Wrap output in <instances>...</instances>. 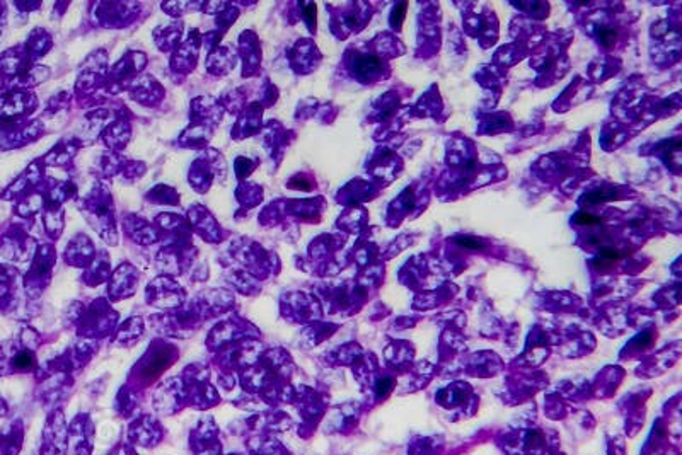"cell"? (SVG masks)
<instances>
[{
	"instance_id": "6da1fadb",
	"label": "cell",
	"mask_w": 682,
	"mask_h": 455,
	"mask_svg": "<svg viewBox=\"0 0 682 455\" xmlns=\"http://www.w3.org/2000/svg\"><path fill=\"white\" fill-rule=\"evenodd\" d=\"M178 353L169 344H163L148 349V353L142 358V362L135 367V379L142 384H151L168 369L170 363L176 362Z\"/></svg>"
},
{
	"instance_id": "7a4b0ae2",
	"label": "cell",
	"mask_w": 682,
	"mask_h": 455,
	"mask_svg": "<svg viewBox=\"0 0 682 455\" xmlns=\"http://www.w3.org/2000/svg\"><path fill=\"white\" fill-rule=\"evenodd\" d=\"M186 406V391L185 384L179 382L178 379L169 380L163 387L157 389L154 396V408L157 413L173 414L178 413Z\"/></svg>"
},
{
	"instance_id": "3957f363",
	"label": "cell",
	"mask_w": 682,
	"mask_h": 455,
	"mask_svg": "<svg viewBox=\"0 0 682 455\" xmlns=\"http://www.w3.org/2000/svg\"><path fill=\"white\" fill-rule=\"evenodd\" d=\"M185 299L183 288L176 282H170L168 278L156 280L147 290V300L157 307H176Z\"/></svg>"
},
{
	"instance_id": "277c9868",
	"label": "cell",
	"mask_w": 682,
	"mask_h": 455,
	"mask_svg": "<svg viewBox=\"0 0 682 455\" xmlns=\"http://www.w3.org/2000/svg\"><path fill=\"white\" fill-rule=\"evenodd\" d=\"M68 447L76 455H91L93 452V423L86 414L73 419L67 431Z\"/></svg>"
},
{
	"instance_id": "5b68a950",
	"label": "cell",
	"mask_w": 682,
	"mask_h": 455,
	"mask_svg": "<svg viewBox=\"0 0 682 455\" xmlns=\"http://www.w3.org/2000/svg\"><path fill=\"white\" fill-rule=\"evenodd\" d=\"M163 436L161 424L152 416H140L130 426V440L142 447H152Z\"/></svg>"
},
{
	"instance_id": "8992f818",
	"label": "cell",
	"mask_w": 682,
	"mask_h": 455,
	"mask_svg": "<svg viewBox=\"0 0 682 455\" xmlns=\"http://www.w3.org/2000/svg\"><path fill=\"white\" fill-rule=\"evenodd\" d=\"M137 271L130 266H121L120 270L116 271L115 277L111 280V287H109V293L115 300L125 299V297L133 295L135 287H137Z\"/></svg>"
},
{
	"instance_id": "52a82bcc",
	"label": "cell",
	"mask_w": 682,
	"mask_h": 455,
	"mask_svg": "<svg viewBox=\"0 0 682 455\" xmlns=\"http://www.w3.org/2000/svg\"><path fill=\"white\" fill-rule=\"evenodd\" d=\"M191 441H193V447L198 445V452H213V445H218L217 441V426L215 423L212 421L210 418H205L202 423L198 424V428L193 431V436H191ZM215 454V452H213Z\"/></svg>"
},
{
	"instance_id": "ba28073f",
	"label": "cell",
	"mask_w": 682,
	"mask_h": 455,
	"mask_svg": "<svg viewBox=\"0 0 682 455\" xmlns=\"http://www.w3.org/2000/svg\"><path fill=\"white\" fill-rule=\"evenodd\" d=\"M353 72L357 73L358 78L362 81H369L374 76L382 72V62L374 55H364V56H357L355 62H353Z\"/></svg>"
},
{
	"instance_id": "9c48e42d",
	"label": "cell",
	"mask_w": 682,
	"mask_h": 455,
	"mask_svg": "<svg viewBox=\"0 0 682 455\" xmlns=\"http://www.w3.org/2000/svg\"><path fill=\"white\" fill-rule=\"evenodd\" d=\"M140 331H142V321L138 317H133L132 321H128L126 324H123L120 331H118L116 341L120 343H128L130 336H133V339H137L140 336Z\"/></svg>"
},
{
	"instance_id": "30bf717a",
	"label": "cell",
	"mask_w": 682,
	"mask_h": 455,
	"mask_svg": "<svg viewBox=\"0 0 682 455\" xmlns=\"http://www.w3.org/2000/svg\"><path fill=\"white\" fill-rule=\"evenodd\" d=\"M618 198L616 196V191L607 190V188H599V190L590 191V193L585 195L584 203L585 205H597V203H604L607 200H614Z\"/></svg>"
},
{
	"instance_id": "8fae6325",
	"label": "cell",
	"mask_w": 682,
	"mask_h": 455,
	"mask_svg": "<svg viewBox=\"0 0 682 455\" xmlns=\"http://www.w3.org/2000/svg\"><path fill=\"white\" fill-rule=\"evenodd\" d=\"M34 363H36V360H34V355L31 352H28V349H26V352L17 353L16 358H14V367L17 370H31L34 367Z\"/></svg>"
},
{
	"instance_id": "7c38bea8",
	"label": "cell",
	"mask_w": 682,
	"mask_h": 455,
	"mask_svg": "<svg viewBox=\"0 0 682 455\" xmlns=\"http://www.w3.org/2000/svg\"><path fill=\"white\" fill-rule=\"evenodd\" d=\"M406 11H408V2L397 4V6L392 9V12H391V26H392V28H401V24H403V21H404Z\"/></svg>"
},
{
	"instance_id": "4fadbf2b",
	"label": "cell",
	"mask_w": 682,
	"mask_h": 455,
	"mask_svg": "<svg viewBox=\"0 0 682 455\" xmlns=\"http://www.w3.org/2000/svg\"><path fill=\"white\" fill-rule=\"evenodd\" d=\"M621 260V255L618 251H616V249H611V247H604V249H601V252H599V260L597 262L599 265H604V266H609V265H613L614 261H618Z\"/></svg>"
},
{
	"instance_id": "5bb4252c",
	"label": "cell",
	"mask_w": 682,
	"mask_h": 455,
	"mask_svg": "<svg viewBox=\"0 0 682 455\" xmlns=\"http://www.w3.org/2000/svg\"><path fill=\"white\" fill-rule=\"evenodd\" d=\"M599 41L604 46H613L616 41V31L611 28H601L599 29Z\"/></svg>"
},
{
	"instance_id": "9a60e30c",
	"label": "cell",
	"mask_w": 682,
	"mask_h": 455,
	"mask_svg": "<svg viewBox=\"0 0 682 455\" xmlns=\"http://www.w3.org/2000/svg\"><path fill=\"white\" fill-rule=\"evenodd\" d=\"M456 242H457L461 247L471 249V251H478V249H483V247H484V242H481V240L473 239V237H457Z\"/></svg>"
},
{
	"instance_id": "2e32d148",
	"label": "cell",
	"mask_w": 682,
	"mask_h": 455,
	"mask_svg": "<svg viewBox=\"0 0 682 455\" xmlns=\"http://www.w3.org/2000/svg\"><path fill=\"white\" fill-rule=\"evenodd\" d=\"M575 222L579 225H599V224H602V218H599L596 215H590V213L581 212L575 217Z\"/></svg>"
},
{
	"instance_id": "e0dca14e",
	"label": "cell",
	"mask_w": 682,
	"mask_h": 455,
	"mask_svg": "<svg viewBox=\"0 0 682 455\" xmlns=\"http://www.w3.org/2000/svg\"><path fill=\"white\" fill-rule=\"evenodd\" d=\"M392 387H395V380H392V379L379 380V382H377V394L380 397H386L387 394L392 391Z\"/></svg>"
},
{
	"instance_id": "ac0fdd59",
	"label": "cell",
	"mask_w": 682,
	"mask_h": 455,
	"mask_svg": "<svg viewBox=\"0 0 682 455\" xmlns=\"http://www.w3.org/2000/svg\"><path fill=\"white\" fill-rule=\"evenodd\" d=\"M304 16L307 24L310 26V29L316 28V6H314V4H307V6H305Z\"/></svg>"
},
{
	"instance_id": "d6986e66",
	"label": "cell",
	"mask_w": 682,
	"mask_h": 455,
	"mask_svg": "<svg viewBox=\"0 0 682 455\" xmlns=\"http://www.w3.org/2000/svg\"><path fill=\"white\" fill-rule=\"evenodd\" d=\"M235 165H238V176H239V178H244V176H246V174L251 173V170L248 169V168H251V163H249L248 159H238V163H235Z\"/></svg>"
},
{
	"instance_id": "ffe728a7",
	"label": "cell",
	"mask_w": 682,
	"mask_h": 455,
	"mask_svg": "<svg viewBox=\"0 0 682 455\" xmlns=\"http://www.w3.org/2000/svg\"><path fill=\"white\" fill-rule=\"evenodd\" d=\"M404 201H406V208L411 210L414 207V196H413V191L408 190L404 193Z\"/></svg>"
},
{
	"instance_id": "44dd1931",
	"label": "cell",
	"mask_w": 682,
	"mask_h": 455,
	"mask_svg": "<svg viewBox=\"0 0 682 455\" xmlns=\"http://www.w3.org/2000/svg\"><path fill=\"white\" fill-rule=\"evenodd\" d=\"M638 343H640L641 347H646V344H650L651 343V334H645L643 338H638Z\"/></svg>"
}]
</instances>
